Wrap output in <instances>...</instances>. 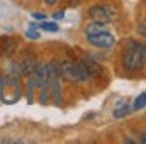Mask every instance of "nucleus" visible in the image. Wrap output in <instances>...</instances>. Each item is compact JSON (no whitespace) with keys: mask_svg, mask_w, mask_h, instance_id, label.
Instances as JSON below:
<instances>
[{"mask_svg":"<svg viewBox=\"0 0 146 144\" xmlns=\"http://www.w3.org/2000/svg\"><path fill=\"white\" fill-rule=\"evenodd\" d=\"M88 15L94 22H102V24H107L110 20H114L117 17V12L114 7L106 5V3H99V5H94L90 10H88Z\"/></svg>","mask_w":146,"mask_h":144,"instance_id":"nucleus-4","label":"nucleus"},{"mask_svg":"<svg viewBox=\"0 0 146 144\" xmlns=\"http://www.w3.org/2000/svg\"><path fill=\"white\" fill-rule=\"evenodd\" d=\"M63 15H65V14H63V10H58V12H54V15H53V17H54V19H63Z\"/></svg>","mask_w":146,"mask_h":144,"instance_id":"nucleus-14","label":"nucleus"},{"mask_svg":"<svg viewBox=\"0 0 146 144\" xmlns=\"http://www.w3.org/2000/svg\"><path fill=\"white\" fill-rule=\"evenodd\" d=\"M36 27L42 29V31H48V32H56L58 31V26L54 22H46V20H42L41 24H36Z\"/></svg>","mask_w":146,"mask_h":144,"instance_id":"nucleus-10","label":"nucleus"},{"mask_svg":"<svg viewBox=\"0 0 146 144\" xmlns=\"http://www.w3.org/2000/svg\"><path fill=\"white\" fill-rule=\"evenodd\" d=\"M34 17H36V19H42V20L46 19V15H44V14H39V12H36V14H34Z\"/></svg>","mask_w":146,"mask_h":144,"instance_id":"nucleus-15","label":"nucleus"},{"mask_svg":"<svg viewBox=\"0 0 146 144\" xmlns=\"http://www.w3.org/2000/svg\"><path fill=\"white\" fill-rule=\"evenodd\" d=\"M145 105H146V93H141V95L136 98V102H134V107H133V108L139 110V108H145Z\"/></svg>","mask_w":146,"mask_h":144,"instance_id":"nucleus-12","label":"nucleus"},{"mask_svg":"<svg viewBox=\"0 0 146 144\" xmlns=\"http://www.w3.org/2000/svg\"><path fill=\"white\" fill-rule=\"evenodd\" d=\"M36 65H37L36 56H34L33 53H29V51H27V54H24V56L15 63L14 73H15V76H17V75H29V73L34 71Z\"/></svg>","mask_w":146,"mask_h":144,"instance_id":"nucleus-5","label":"nucleus"},{"mask_svg":"<svg viewBox=\"0 0 146 144\" xmlns=\"http://www.w3.org/2000/svg\"><path fill=\"white\" fill-rule=\"evenodd\" d=\"M36 29H37V27H36V24H31V27L27 29L26 36H27V37H31V39H39V32H37Z\"/></svg>","mask_w":146,"mask_h":144,"instance_id":"nucleus-13","label":"nucleus"},{"mask_svg":"<svg viewBox=\"0 0 146 144\" xmlns=\"http://www.w3.org/2000/svg\"><path fill=\"white\" fill-rule=\"evenodd\" d=\"M15 49H17V44H15L14 39L3 37L0 41V53H2V56H12L15 53Z\"/></svg>","mask_w":146,"mask_h":144,"instance_id":"nucleus-7","label":"nucleus"},{"mask_svg":"<svg viewBox=\"0 0 146 144\" xmlns=\"http://www.w3.org/2000/svg\"><path fill=\"white\" fill-rule=\"evenodd\" d=\"M44 2H46V3H48V5H54V3H56V2H58V0H44Z\"/></svg>","mask_w":146,"mask_h":144,"instance_id":"nucleus-16","label":"nucleus"},{"mask_svg":"<svg viewBox=\"0 0 146 144\" xmlns=\"http://www.w3.org/2000/svg\"><path fill=\"white\" fill-rule=\"evenodd\" d=\"M60 76L75 81V83H80V81H87L90 80V75L85 70L82 59L80 61H75V59H65L60 63Z\"/></svg>","mask_w":146,"mask_h":144,"instance_id":"nucleus-2","label":"nucleus"},{"mask_svg":"<svg viewBox=\"0 0 146 144\" xmlns=\"http://www.w3.org/2000/svg\"><path fill=\"white\" fill-rule=\"evenodd\" d=\"M129 112H131V107H129V105H121L119 108L114 110V117H115V119H121V117L127 115Z\"/></svg>","mask_w":146,"mask_h":144,"instance_id":"nucleus-11","label":"nucleus"},{"mask_svg":"<svg viewBox=\"0 0 146 144\" xmlns=\"http://www.w3.org/2000/svg\"><path fill=\"white\" fill-rule=\"evenodd\" d=\"M22 97V85L17 76L0 78V100L3 104H15Z\"/></svg>","mask_w":146,"mask_h":144,"instance_id":"nucleus-3","label":"nucleus"},{"mask_svg":"<svg viewBox=\"0 0 146 144\" xmlns=\"http://www.w3.org/2000/svg\"><path fill=\"white\" fill-rule=\"evenodd\" d=\"M88 37V42L97 46V48H110L115 44V37L109 34L107 31H102V32H95V34H87Z\"/></svg>","mask_w":146,"mask_h":144,"instance_id":"nucleus-6","label":"nucleus"},{"mask_svg":"<svg viewBox=\"0 0 146 144\" xmlns=\"http://www.w3.org/2000/svg\"><path fill=\"white\" fill-rule=\"evenodd\" d=\"M146 48L143 42H129L124 49V68L127 71H138L145 66Z\"/></svg>","mask_w":146,"mask_h":144,"instance_id":"nucleus-1","label":"nucleus"},{"mask_svg":"<svg viewBox=\"0 0 146 144\" xmlns=\"http://www.w3.org/2000/svg\"><path fill=\"white\" fill-rule=\"evenodd\" d=\"M102 31H106V24H102V22H92L87 27V34H95V32H102Z\"/></svg>","mask_w":146,"mask_h":144,"instance_id":"nucleus-9","label":"nucleus"},{"mask_svg":"<svg viewBox=\"0 0 146 144\" xmlns=\"http://www.w3.org/2000/svg\"><path fill=\"white\" fill-rule=\"evenodd\" d=\"M82 63H83V66H85V70L88 71L90 75V78H94V76H97V75H100V66L95 63V61H92V59H88V58H85V59H82Z\"/></svg>","mask_w":146,"mask_h":144,"instance_id":"nucleus-8","label":"nucleus"}]
</instances>
